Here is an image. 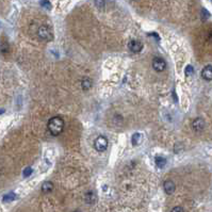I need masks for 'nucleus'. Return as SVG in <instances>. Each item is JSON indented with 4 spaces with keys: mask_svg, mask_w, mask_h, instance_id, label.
<instances>
[{
    "mask_svg": "<svg viewBox=\"0 0 212 212\" xmlns=\"http://www.w3.org/2000/svg\"><path fill=\"white\" fill-rule=\"evenodd\" d=\"M202 77L205 80H212V65H206L202 70Z\"/></svg>",
    "mask_w": 212,
    "mask_h": 212,
    "instance_id": "nucleus-8",
    "label": "nucleus"
},
{
    "mask_svg": "<svg viewBox=\"0 0 212 212\" xmlns=\"http://www.w3.org/2000/svg\"><path fill=\"white\" fill-rule=\"evenodd\" d=\"M172 211H173V212H178V211L183 212L184 209H183V208H181V207H175V208H173V209H172Z\"/></svg>",
    "mask_w": 212,
    "mask_h": 212,
    "instance_id": "nucleus-21",
    "label": "nucleus"
},
{
    "mask_svg": "<svg viewBox=\"0 0 212 212\" xmlns=\"http://www.w3.org/2000/svg\"><path fill=\"white\" fill-rule=\"evenodd\" d=\"M3 112H4V110H2V109H0V114H2Z\"/></svg>",
    "mask_w": 212,
    "mask_h": 212,
    "instance_id": "nucleus-23",
    "label": "nucleus"
},
{
    "mask_svg": "<svg viewBox=\"0 0 212 212\" xmlns=\"http://www.w3.org/2000/svg\"><path fill=\"white\" fill-rule=\"evenodd\" d=\"M193 73H194V68H193L192 65H188V66L186 67V69H184V74H186V76L187 77L192 76Z\"/></svg>",
    "mask_w": 212,
    "mask_h": 212,
    "instance_id": "nucleus-17",
    "label": "nucleus"
},
{
    "mask_svg": "<svg viewBox=\"0 0 212 212\" xmlns=\"http://www.w3.org/2000/svg\"><path fill=\"white\" fill-rule=\"evenodd\" d=\"M153 68L156 70V72L161 73L163 72L164 69L166 68V63L162 58H159V56H156L153 58Z\"/></svg>",
    "mask_w": 212,
    "mask_h": 212,
    "instance_id": "nucleus-4",
    "label": "nucleus"
},
{
    "mask_svg": "<svg viewBox=\"0 0 212 212\" xmlns=\"http://www.w3.org/2000/svg\"><path fill=\"white\" fill-rule=\"evenodd\" d=\"M141 140H142V136H141L140 133H134L132 136V145L138 146L140 144Z\"/></svg>",
    "mask_w": 212,
    "mask_h": 212,
    "instance_id": "nucleus-13",
    "label": "nucleus"
},
{
    "mask_svg": "<svg viewBox=\"0 0 212 212\" xmlns=\"http://www.w3.org/2000/svg\"><path fill=\"white\" fill-rule=\"evenodd\" d=\"M16 195L14 194V193H9V194H7L4 197H3V202H12V200H15Z\"/></svg>",
    "mask_w": 212,
    "mask_h": 212,
    "instance_id": "nucleus-16",
    "label": "nucleus"
},
{
    "mask_svg": "<svg viewBox=\"0 0 212 212\" xmlns=\"http://www.w3.org/2000/svg\"><path fill=\"white\" fill-rule=\"evenodd\" d=\"M81 87L82 89H84V91H87L92 87V80L89 79V78H83L81 81Z\"/></svg>",
    "mask_w": 212,
    "mask_h": 212,
    "instance_id": "nucleus-11",
    "label": "nucleus"
},
{
    "mask_svg": "<svg viewBox=\"0 0 212 212\" xmlns=\"http://www.w3.org/2000/svg\"><path fill=\"white\" fill-rule=\"evenodd\" d=\"M128 48H129V50L132 51V52H140L141 50H142V48H143V45H142V43L139 41H136V40H133V41H130L129 42V44H128Z\"/></svg>",
    "mask_w": 212,
    "mask_h": 212,
    "instance_id": "nucleus-6",
    "label": "nucleus"
},
{
    "mask_svg": "<svg viewBox=\"0 0 212 212\" xmlns=\"http://www.w3.org/2000/svg\"><path fill=\"white\" fill-rule=\"evenodd\" d=\"M41 5L46 10H50L51 9V4L49 2V0H41Z\"/></svg>",
    "mask_w": 212,
    "mask_h": 212,
    "instance_id": "nucleus-18",
    "label": "nucleus"
},
{
    "mask_svg": "<svg viewBox=\"0 0 212 212\" xmlns=\"http://www.w3.org/2000/svg\"><path fill=\"white\" fill-rule=\"evenodd\" d=\"M47 128L54 136H60L64 130V120L60 116H54L48 120Z\"/></svg>",
    "mask_w": 212,
    "mask_h": 212,
    "instance_id": "nucleus-1",
    "label": "nucleus"
},
{
    "mask_svg": "<svg viewBox=\"0 0 212 212\" xmlns=\"http://www.w3.org/2000/svg\"><path fill=\"white\" fill-rule=\"evenodd\" d=\"M200 16H202V21H206V19H208V18H210V16H211V14H210V13L208 12L207 9L202 8V12H200Z\"/></svg>",
    "mask_w": 212,
    "mask_h": 212,
    "instance_id": "nucleus-14",
    "label": "nucleus"
},
{
    "mask_svg": "<svg viewBox=\"0 0 212 212\" xmlns=\"http://www.w3.org/2000/svg\"><path fill=\"white\" fill-rule=\"evenodd\" d=\"M1 51H2V52H8L9 51V45L7 43H3L2 45H1Z\"/></svg>",
    "mask_w": 212,
    "mask_h": 212,
    "instance_id": "nucleus-20",
    "label": "nucleus"
},
{
    "mask_svg": "<svg viewBox=\"0 0 212 212\" xmlns=\"http://www.w3.org/2000/svg\"><path fill=\"white\" fill-rule=\"evenodd\" d=\"M132 1H136V0H132Z\"/></svg>",
    "mask_w": 212,
    "mask_h": 212,
    "instance_id": "nucleus-24",
    "label": "nucleus"
},
{
    "mask_svg": "<svg viewBox=\"0 0 212 212\" xmlns=\"http://www.w3.org/2000/svg\"><path fill=\"white\" fill-rule=\"evenodd\" d=\"M31 174H32V169H31V167H27V169H23V177H25V178H27V177H29Z\"/></svg>",
    "mask_w": 212,
    "mask_h": 212,
    "instance_id": "nucleus-19",
    "label": "nucleus"
},
{
    "mask_svg": "<svg viewBox=\"0 0 212 212\" xmlns=\"http://www.w3.org/2000/svg\"><path fill=\"white\" fill-rule=\"evenodd\" d=\"M95 5L97 7L99 10H103L106 7V0H94Z\"/></svg>",
    "mask_w": 212,
    "mask_h": 212,
    "instance_id": "nucleus-15",
    "label": "nucleus"
},
{
    "mask_svg": "<svg viewBox=\"0 0 212 212\" xmlns=\"http://www.w3.org/2000/svg\"><path fill=\"white\" fill-rule=\"evenodd\" d=\"M211 1H212V0H211Z\"/></svg>",
    "mask_w": 212,
    "mask_h": 212,
    "instance_id": "nucleus-25",
    "label": "nucleus"
},
{
    "mask_svg": "<svg viewBox=\"0 0 212 212\" xmlns=\"http://www.w3.org/2000/svg\"><path fill=\"white\" fill-rule=\"evenodd\" d=\"M166 164V159L163 158V157H157L156 158V165L158 166V167H160V169H162V167H164Z\"/></svg>",
    "mask_w": 212,
    "mask_h": 212,
    "instance_id": "nucleus-12",
    "label": "nucleus"
},
{
    "mask_svg": "<svg viewBox=\"0 0 212 212\" xmlns=\"http://www.w3.org/2000/svg\"><path fill=\"white\" fill-rule=\"evenodd\" d=\"M41 189H42V192H43L44 194H48V193H50V192L54 191V186L51 181H45L43 184H42Z\"/></svg>",
    "mask_w": 212,
    "mask_h": 212,
    "instance_id": "nucleus-10",
    "label": "nucleus"
},
{
    "mask_svg": "<svg viewBox=\"0 0 212 212\" xmlns=\"http://www.w3.org/2000/svg\"><path fill=\"white\" fill-rule=\"evenodd\" d=\"M84 200H85V202L89 205H94L97 200V196L95 194L94 192L92 191H89L87 193H85L84 195Z\"/></svg>",
    "mask_w": 212,
    "mask_h": 212,
    "instance_id": "nucleus-9",
    "label": "nucleus"
},
{
    "mask_svg": "<svg viewBox=\"0 0 212 212\" xmlns=\"http://www.w3.org/2000/svg\"><path fill=\"white\" fill-rule=\"evenodd\" d=\"M37 35L43 41H51L52 40V32L47 26H41L37 30Z\"/></svg>",
    "mask_w": 212,
    "mask_h": 212,
    "instance_id": "nucleus-3",
    "label": "nucleus"
},
{
    "mask_svg": "<svg viewBox=\"0 0 212 212\" xmlns=\"http://www.w3.org/2000/svg\"><path fill=\"white\" fill-rule=\"evenodd\" d=\"M173 95H174V100L175 101H177V96H176V94H175V92L173 93Z\"/></svg>",
    "mask_w": 212,
    "mask_h": 212,
    "instance_id": "nucleus-22",
    "label": "nucleus"
},
{
    "mask_svg": "<svg viewBox=\"0 0 212 212\" xmlns=\"http://www.w3.org/2000/svg\"><path fill=\"white\" fill-rule=\"evenodd\" d=\"M163 188H164V191L166 192V194H173L175 192V190H176V186H175V183L172 180H166L165 182L163 183Z\"/></svg>",
    "mask_w": 212,
    "mask_h": 212,
    "instance_id": "nucleus-7",
    "label": "nucleus"
},
{
    "mask_svg": "<svg viewBox=\"0 0 212 212\" xmlns=\"http://www.w3.org/2000/svg\"><path fill=\"white\" fill-rule=\"evenodd\" d=\"M192 128H193V130L196 131V132L202 131L205 128V120H202V117L195 118V120H193V123H192Z\"/></svg>",
    "mask_w": 212,
    "mask_h": 212,
    "instance_id": "nucleus-5",
    "label": "nucleus"
},
{
    "mask_svg": "<svg viewBox=\"0 0 212 212\" xmlns=\"http://www.w3.org/2000/svg\"><path fill=\"white\" fill-rule=\"evenodd\" d=\"M108 145H109V142H108V140L105 136H98L94 142L95 149L99 151V153H103V151L107 150Z\"/></svg>",
    "mask_w": 212,
    "mask_h": 212,
    "instance_id": "nucleus-2",
    "label": "nucleus"
}]
</instances>
